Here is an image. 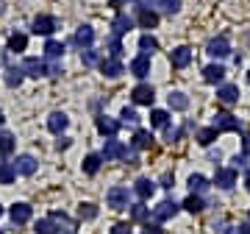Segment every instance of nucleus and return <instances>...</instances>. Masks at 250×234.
<instances>
[{"label":"nucleus","instance_id":"nucleus-1","mask_svg":"<svg viewBox=\"0 0 250 234\" xmlns=\"http://www.w3.org/2000/svg\"><path fill=\"white\" fill-rule=\"evenodd\" d=\"M56 28H59V20L56 17H50V14H39V17L34 20L31 31H34L36 36H53Z\"/></svg>","mask_w":250,"mask_h":234},{"label":"nucleus","instance_id":"nucleus-2","mask_svg":"<svg viewBox=\"0 0 250 234\" xmlns=\"http://www.w3.org/2000/svg\"><path fill=\"white\" fill-rule=\"evenodd\" d=\"M22 72L31 75V78H45L47 75V62L45 59H36V56H28L22 62Z\"/></svg>","mask_w":250,"mask_h":234},{"label":"nucleus","instance_id":"nucleus-3","mask_svg":"<svg viewBox=\"0 0 250 234\" xmlns=\"http://www.w3.org/2000/svg\"><path fill=\"white\" fill-rule=\"evenodd\" d=\"M125 151H128V148H125V145L120 142V140L108 137L106 145H103V153H100V156H103L106 162H117V159H123V156H125Z\"/></svg>","mask_w":250,"mask_h":234},{"label":"nucleus","instance_id":"nucleus-4","mask_svg":"<svg viewBox=\"0 0 250 234\" xmlns=\"http://www.w3.org/2000/svg\"><path fill=\"white\" fill-rule=\"evenodd\" d=\"M214 128L220 131V134H223V131H239L242 123L231 115V112H217V117H214Z\"/></svg>","mask_w":250,"mask_h":234},{"label":"nucleus","instance_id":"nucleus-5","mask_svg":"<svg viewBox=\"0 0 250 234\" xmlns=\"http://www.w3.org/2000/svg\"><path fill=\"white\" fill-rule=\"evenodd\" d=\"M131 98H134V103H139V106H153L156 92H153L150 84H136L134 92H131Z\"/></svg>","mask_w":250,"mask_h":234},{"label":"nucleus","instance_id":"nucleus-6","mask_svg":"<svg viewBox=\"0 0 250 234\" xmlns=\"http://www.w3.org/2000/svg\"><path fill=\"white\" fill-rule=\"evenodd\" d=\"M206 53L214 56V59H225V56L231 53V42H228L225 36H217V39H211V42L206 45Z\"/></svg>","mask_w":250,"mask_h":234},{"label":"nucleus","instance_id":"nucleus-7","mask_svg":"<svg viewBox=\"0 0 250 234\" xmlns=\"http://www.w3.org/2000/svg\"><path fill=\"white\" fill-rule=\"evenodd\" d=\"M106 204L111 209H125L128 207V187H111L106 195Z\"/></svg>","mask_w":250,"mask_h":234},{"label":"nucleus","instance_id":"nucleus-8","mask_svg":"<svg viewBox=\"0 0 250 234\" xmlns=\"http://www.w3.org/2000/svg\"><path fill=\"white\" fill-rule=\"evenodd\" d=\"M178 209H181V207L175 204V201H170V198L161 201L159 207L153 209V220H159V223H161V220H170V217L178 215Z\"/></svg>","mask_w":250,"mask_h":234},{"label":"nucleus","instance_id":"nucleus-9","mask_svg":"<svg viewBox=\"0 0 250 234\" xmlns=\"http://www.w3.org/2000/svg\"><path fill=\"white\" fill-rule=\"evenodd\" d=\"M136 25L139 28H156L159 25V11L147 9V6H139V11H136Z\"/></svg>","mask_w":250,"mask_h":234},{"label":"nucleus","instance_id":"nucleus-10","mask_svg":"<svg viewBox=\"0 0 250 234\" xmlns=\"http://www.w3.org/2000/svg\"><path fill=\"white\" fill-rule=\"evenodd\" d=\"M31 215H34V209L28 207V204H14V207L9 209V217L14 226H25L28 220H31Z\"/></svg>","mask_w":250,"mask_h":234},{"label":"nucleus","instance_id":"nucleus-11","mask_svg":"<svg viewBox=\"0 0 250 234\" xmlns=\"http://www.w3.org/2000/svg\"><path fill=\"white\" fill-rule=\"evenodd\" d=\"M217 100L225 103V106H231L239 100V87L236 84H223V87H217Z\"/></svg>","mask_w":250,"mask_h":234},{"label":"nucleus","instance_id":"nucleus-12","mask_svg":"<svg viewBox=\"0 0 250 234\" xmlns=\"http://www.w3.org/2000/svg\"><path fill=\"white\" fill-rule=\"evenodd\" d=\"M214 184L220 189H231L233 184H236V170H233V167H220V170L214 173Z\"/></svg>","mask_w":250,"mask_h":234},{"label":"nucleus","instance_id":"nucleus-13","mask_svg":"<svg viewBox=\"0 0 250 234\" xmlns=\"http://www.w3.org/2000/svg\"><path fill=\"white\" fill-rule=\"evenodd\" d=\"M11 164H14L17 176H34V173H36V159H34V156H28V153L17 156V162H11Z\"/></svg>","mask_w":250,"mask_h":234},{"label":"nucleus","instance_id":"nucleus-14","mask_svg":"<svg viewBox=\"0 0 250 234\" xmlns=\"http://www.w3.org/2000/svg\"><path fill=\"white\" fill-rule=\"evenodd\" d=\"M189 62H192V50H189V47H175V50H172L170 53V64L172 67H178V70H184V67H189Z\"/></svg>","mask_w":250,"mask_h":234},{"label":"nucleus","instance_id":"nucleus-15","mask_svg":"<svg viewBox=\"0 0 250 234\" xmlns=\"http://www.w3.org/2000/svg\"><path fill=\"white\" fill-rule=\"evenodd\" d=\"M70 126V117L64 115V112H53V115L47 117V128L53 131V134H64Z\"/></svg>","mask_w":250,"mask_h":234},{"label":"nucleus","instance_id":"nucleus-16","mask_svg":"<svg viewBox=\"0 0 250 234\" xmlns=\"http://www.w3.org/2000/svg\"><path fill=\"white\" fill-rule=\"evenodd\" d=\"M100 72H103L106 78H120V75H123V62L108 56V59H103V62H100Z\"/></svg>","mask_w":250,"mask_h":234},{"label":"nucleus","instance_id":"nucleus-17","mask_svg":"<svg viewBox=\"0 0 250 234\" xmlns=\"http://www.w3.org/2000/svg\"><path fill=\"white\" fill-rule=\"evenodd\" d=\"M225 72H228V70H225L223 64H208V67L203 70V81L206 84H223Z\"/></svg>","mask_w":250,"mask_h":234},{"label":"nucleus","instance_id":"nucleus-18","mask_svg":"<svg viewBox=\"0 0 250 234\" xmlns=\"http://www.w3.org/2000/svg\"><path fill=\"white\" fill-rule=\"evenodd\" d=\"M92 42H95V28L92 25H81L78 31H75V45L78 47H92Z\"/></svg>","mask_w":250,"mask_h":234},{"label":"nucleus","instance_id":"nucleus-19","mask_svg":"<svg viewBox=\"0 0 250 234\" xmlns=\"http://www.w3.org/2000/svg\"><path fill=\"white\" fill-rule=\"evenodd\" d=\"M150 72V56H136L134 62H131V75H136V78H145Z\"/></svg>","mask_w":250,"mask_h":234},{"label":"nucleus","instance_id":"nucleus-20","mask_svg":"<svg viewBox=\"0 0 250 234\" xmlns=\"http://www.w3.org/2000/svg\"><path fill=\"white\" fill-rule=\"evenodd\" d=\"M50 220L56 223V229H59V232L75 234V220H70V217L64 215V212H50Z\"/></svg>","mask_w":250,"mask_h":234},{"label":"nucleus","instance_id":"nucleus-21","mask_svg":"<svg viewBox=\"0 0 250 234\" xmlns=\"http://www.w3.org/2000/svg\"><path fill=\"white\" fill-rule=\"evenodd\" d=\"M134 192L139 195L142 201H147V198H153V192H156V181H150V179H139L134 184Z\"/></svg>","mask_w":250,"mask_h":234},{"label":"nucleus","instance_id":"nucleus-22","mask_svg":"<svg viewBox=\"0 0 250 234\" xmlns=\"http://www.w3.org/2000/svg\"><path fill=\"white\" fill-rule=\"evenodd\" d=\"M98 131L103 137H117V131H120V123L117 120H111V117H98Z\"/></svg>","mask_w":250,"mask_h":234},{"label":"nucleus","instance_id":"nucleus-23","mask_svg":"<svg viewBox=\"0 0 250 234\" xmlns=\"http://www.w3.org/2000/svg\"><path fill=\"white\" fill-rule=\"evenodd\" d=\"M111 28H114V36H125L131 28H134V20L128 17V14H117L114 23H111Z\"/></svg>","mask_w":250,"mask_h":234},{"label":"nucleus","instance_id":"nucleus-24","mask_svg":"<svg viewBox=\"0 0 250 234\" xmlns=\"http://www.w3.org/2000/svg\"><path fill=\"white\" fill-rule=\"evenodd\" d=\"M14 148H17L14 134H9V131H0V156H9V153H14Z\"/></svg>","mask_w":250,"mask_h":234},{"label":"nucleus","instance_id":"nucleus-25","mask_svg":"<svg viewBox=\"0 0 250 234\" xmlns=\"http://www.w3.org/2000/svg\"><path fill=\"white\" fill-rule=\"evenodd\" d=\"M167 106H170L172 112H184V109H189V98L184 92H172L170 98H167Z\"/></svg>","mask_w":250,"mask_h":234},{"label":"nucleus","instance_id":"nucleus-26","mask_svg":"<svg viewBox=\"0 0 250 234\" xmlns=\"http://www.w3.org/2000/svg\"><path fill=\"white\" fill-rule=\"evenodd\" d=\"M100 164H103V156H100V153H89V156L83 159V173H86V176H95V173L100 170Z\"/></svg>","mask_w":250,"mask_h":234},{"label":"nucleus","instance_id":"nucleus-27","mask_svg":"<svg viewBox=\"0 0 250 234\" xmlns=\"http://www.w3.org/2000/svg\"><path fill=\"white\" fill-rule=\"evenodd\" d=\"M25 47H28V36L14 31V34L9 36V50H11V53H22Z\"/></svg>","mask_w":250,"mask_h":234},{"label":"nucleus","instance_id":"nucleus-28","mask_svg":"<svg viewBox=\"0 0 250 234\" xmlns=\"http://www.w3.org/2000/svg\"><path fill=\"white\" fill-rule=\"evenodd\" d=\"M181 207L187 209V212H192V215H197V212H203V209H206V204H203V198H200V195H195V192H192V195H189Z\"/></svg>","mask_w":250,"mask_h":234},{"label":"nucleus","instance_id":"nucleus-29","mask_svg":"<svg viewBox=\"0 0 250 234\" xmlns=\"http://www.w3.org/2000/svg\"><path fill=\"white\" fill-rule=\"evenodd\" d=\"M147 217H150V207H145V201H139V204H134V207H131V220L145 223Z\"/></svg>","mask_w":250,"mask_h":234},{"label":"nucleus","instance_id":"nucleus-30","mask_svg":"<svg viewBox=\"0 0 250 234\" xmlns=\"http://www.w3.org/2000/svg\"><path fill=\"white\" fill-rule=\"evenodd\" d=\"M150 126L167 128V126H170V115H167L164 109H153V112H150Z\"/></svg>","mask_w":250,"mask_h":234},{"label":"nucleus","instance_id":"nucleus-31","mask_svg":"<svg viewBox=\"0 0 250 234\" xmlns=\"http://www.w3.org/2000/svg\"><path fill=\"white\" fill-rule=\"evenodd\" d=\"M139 50H142L145 56L153 53V50H159V39L150 36V34H142V36H139Z\"/></svg>","mask_w":250,"mask_h":234},{"label":"nucleus","instance_id":"nucleus-32","mask_svg":"<svg viewBox=\"0 0 250 234\" xmlns=\"http://www.w3.org/2000/svg\"><path fill=\"white\" fill-rule=\"evenodd\" d=\"M217 137H220V131H217L214 126H211V128H200V131H197V142L203 145V148H208Z\"/></svg>","mask_w":250,"mask_h":234},{"label":"nucleus","instance_id":"nucleus-33","mask_svg":"<svg viewBox=\"0 0 250 234\" xmlns=\"http://www.w3.org/2000/svg\"><path fill=\"white\" fill-rule=\"evenodd\" d=\"M45 56H47V59H62V56H64V42L47 39V42H45Z\"/></svg>","mask_w":250,"mask_h":234},{"label":"nucleus","instance_id":"nucleus-34","mask_svg":"<svg viewBox=\"0 0 250 234\" xmlns=\"http://www.w3.org/2000/svg\"><path fill=\"white\" fill-rule=\"evenodd\" d=\"M153 145V134L145 131V128H136L134 131V148H150Z\"/></svg>","mask_w":250,"mask_h":234},{"label":"nucleus","instance_id":"nucleus-35","mask_svg":"<svg viewBox=\"0 0 250 234\" xmlns=\"http://www.w3.org/2000/svg\"><path fill=\"white\" fill-rule=\"evenodd\" d=\"M14 179H17L14 164H11V162H0V184H11Z\"/></svg>","mask_w":250,"mask_h":234},{"label":"nucleus","instance_id":"nucleus-36","mask_svg":"<svg viewBox=\"0 0 250 234\" xmlns=\"http://www.w3.org/2000/svg\"><path fill=\"white\" fill-rule=\"evenodd\" d=\"M22 78H25L22 67H9V70H6V84H9V87H20Z\"/></svg>","mask_w":250,"mask_h":234},{"label":"nucleus","instance_id":"nucleus-37","mask_svg":"<svg viewBox=\"0 0 250 234\" xmlns=\"http://www.w3.org/2000/svg\"><path fill=\"white\" fill-rule=\"evenodd\" d=\"M36 234H59V229H56V223L50 220V217H42V220H36Z\"/></svg>","mask_w":250,"mask_h":234},{"label":"nucleus","instance_id":"nucleus-38","mask_svg":"<svg viewBox=\"0 0 250 234\" xmlns=\"http://www.w3.org/2000/svg\"><path fill=\"white\" fill-rule=\"evenodd\" d=\"M81 62H83V67H95V64H100V53L95 47H86V50L81 53Z\"/></svg>","mask_w":250,"mask_h":234},{"label":"nucleus","instance_id":"nucleus-39","mask_svg":"<svg viewBox=\"0 0 250 234\" xmlns=\"http://www.w3.org/2000/svg\"><path fill=\"white\" fill-rule=\"evenodd\" d=\"M206 187H208L206 176H200V173H192V176H189V189H192V192H203Z\"/></svg>","mask_w":250,"mask_h":234},{"label":"nucleus","instance_id":"nucleus-40","mask_svg":"<svg viewBox=\"0 0 250 234\" xmlns=\"http://www.w3.org/2000/svg\"><path fill=\"white\" fill-rule=\"evenodd\" d=\"M78 217L81 220H95V217H98V207H95V204H81Z\"/></svg>","mask_w":250,"mask_h":234},{"label":"nucleus","instance_id":"nucleus-41","mask_svg":"<svg viewBox=\"0 0 250 234\" xmlns=\"http://www.w3.org/2000/svg\"><path fill=\"white\" fill-rule=\"evenodd\" d=\"M108 53H111V59H120V56H123V45H120V36H111V39H108Z\"/></svg>","mask_w":250,"mask_h":234},{"label":"nucleus","instance_id":"nucleus-42","mask_svg":"<svg viewBox=\"0 0 250 234\" xmlns=\"http://www.w3.org/2000/svg\"><path fill=\"white\" fill-rule=\"evenodd\" d=\"M123 123H125V126H136V123H139V115H136L134 109L125 106L123 109Z\"/></svg>","mask_w":250,"mask_h":234},{"label":"nucleus","instance_id":"nucleus-43","mask_svg":"<svg viewBox=\"0 0 250 234\" xmlns=\"http://www.w3.org/2000/svg\"><path fill=\"white\" fill-rule=\"evenodd\" d=\"M111 234H134V232H131V226L128 223H117L114 229H111Z\"/></svg>","mask_w":250,"mask_h":234},{"label":"nucleus","instance_id":"nucleus-44","mask_svg":"<svg viewBox=\"0 0 250 234\" xmlns=\"http://www.w3.org/2000/svg\"><path fill=\"white\" fill-rule=\"evenodd\" d=\"M242 151H245V156H250V134L242 137Z\"/></svg>","mask_w":250,"mask_h":234},{"label":"nucleus","instance_id":"nucleus-45","mask_svg":"<svg viewBox=\"0 0 250 234\" xmlns=\"http://www.w3.org/2000/svg\"><path fill=\"white\" fill-rule=\"evenodd\" d=\"M236 167H248V156H236V159H233V170H236Z\"/></svg>","mask_w":250,"mask_h":234},{"label":"nucleus","instance_id":"nucleus-46","mask_svg":"<svg viewBox=\"0 0 250 234\" xmlns=\"http://www.w3.org/2000/svg\"><path fill=\"white\" fill-rule=\"evenodd\" d=\"M67 148H70V140H67V137H62V140L56 142V151H67Z\"/></svg>","mask_w":250,"mask_h":234},{"label":"nucleus","instance_id":"nucleus-47","mask_svg":"<svg viewBox=\"0 0 250 234\" xmlns=\"http://www.w3.org/2000/svg\"><path fill=\"white\" fill-rule=\"evenodd\" d=\"M228 234H250V223H245V226H239V229H231Z\"/></svg>","mask_w":250,"mask_h":234},{"label":"nucleus","instance_id":"nucleus-48","mask_svg":"<svg viewBox=\"0 0 250 234\" xmlns=\"http://www.w3.org/2000/svg\"><path fill=\"white\" fill-rule=\"evenodd\" d=\"M161 187H167V189H172V187H175V181H172V176H164V179H161Z\"/></svg>","mask_w":250,"mask_h":234},{"label":"nucleus","instance_id":"nucleus-49","mask_svg":"<svg viewBox=\"0 0 250 234\" xmlns=\"http://www.w3.org/2000/svg\"><path fill=\"white\" fill-rule=\"evenodd\" d=\"M145 234H161V229H159V226H156V223H147V226H145Z\"/></svg>","mask_w":250,"mask_h":234},{"label":"nucleus","instance_id":"nucleus-50","mask_svg":"<svg viewBox=\"0 0 250 234\" xmlns=\"http://www.w3.org/2000/svg\"><path fill=\"white\" fill-rule=\"evenodd\" d=\"M125 3H128V0H111V6H114V9H123Z\"/></svg>","mask_w":250,"mask_h":234},{"label":"nucleus","instance_id":"nucleus-51","mask_svg":"<svg viewBox=\"0 0 250 234\" xmlns=\"http://www.w3.org/2000/svg\"><path fill=\"white\" fill-rule=\"evenodd\" d=\"M245 187H248V192H250V173L245 176Z\"/></svg>","mask_w":250,"mask_h":234},{"label":"nucleus","instance_id":"nucleus-52","mask_svg":"<svg viewBox=\"0 0 250 234\" xmlns=\"http://www.w3.org/2000/svg\"><path fill=\"white\" fill-rule=\"evenodd\" d=\"M3 123H6V117H3V112H0V126H3Z\"/></svg>","mask_w":250,"mask_h":234},{"label":"nucleus","instance_id":"nucleus-53","mask_svg":"<svg viewBox=\"0 0 250 234\" xmlns=\"http://www.w3.org/2000/svg\"><path fill=\"white\" fill-rule=\"evenodd\" d=\"M0 215H3V207H0Z\"/></svg>","mask_w":250,"mask_h":234},{"label":"nucleus","instance_id":"nucleus-54","mask_svg":"<svg viewBox=\"0 0 250 234\" xmlns=\"http://www.w3.org/2000/svg\"><path fill=\"white\" fill-rule=\"evenodd\" d=\"M248 81H250V72H248Z\"/></svg>","mask_w":250,"mask_h":234},{"label":"nucleus","instance_id":"nucleus-55","mask_svg":"<svg viewBox=\"0 0 250 234\" xmlns=\"http://www.w3.org/2000/svg\"><path fill=\"white\" fill-rule=\"evenodd\" d=\"M248 217H250V212H248Z\"/></svg>","mask_w":250,"mask_h":234},{"label":"nucleus","instance_id":"nucleus-56","mask_svg":"<svg viewBox=\"0 0 250 234\" xmlns=\"http://www.w3.org/2000/svg\"><path fill=\"white\" fill-rule=\"evenodd\" d=\"M0 234H3V232H0Z\"/></svg>","mask_w":250,"mask_h":234}]
</instances>
